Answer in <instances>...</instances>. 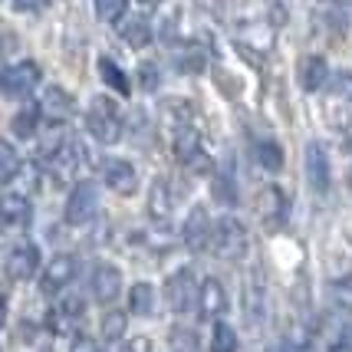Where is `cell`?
<instances>
[{
  "instance_id": "cell-10",
  "label": "cell",
  "mask_w": 352,
  "mask_h": 352,
  "mask_svg": "<svg viewBox=\"0 0 352 352\" xmlns=\"http://www.w3.org/2000/svg\"><path fill=\"white\" fill-rule=\"evenodd\" d=\"M33 217V204L27 195H3L0 198V234L7 230H23Z\"/></svg>"
},
{
  "instance_id": "cell-20",
  "label": "cell",
  "mask_w": 352,
  "mask_h": 352,
  "mask_svg": "<svg viewBox=\"0 0 352 352\" xmlns=\"http://www.w3.org/2000/svg\"><path fill=\"white\" fill-rule=\"evenodd\" d=\"M10 129H14L16 138H33V135H36V129H40V109H36V106H23L14 116Z\"/></svg>"
},
{
  "instance_id": "cell-35",
  "label": "cell",
  "mask_w": 352,
  "mask_h": 352,
  "mask_svg": "<svg viewBox=\"0 0 352 352\" xmlns=\"http://www.w3.org/2000/svg\"><path fill=\"white\" fill-rule=\"evenodd\" d=\"M3 322H7V300H3V293H0V329H3Z\"/></svg>"
},
{
  "instance_id": "cell-17",
  "label": "cell",
  "mask_w": 352,
  "mask_h": 352,
  "mask_svg": "<svg viewBox=\"0 0 352 352\" xmlns=\"http://www.w3.org/2000/svg\"><path fill=\"white\" fill-rule=\"evenodd\" d=\"M122 27H119V36H122V43L135 46V50H142V46L152 43L155 30L148 27V20H142V16H129V20H119Z\"/></svg>"
},
{
  "instance_id": "cell-32",
  "label": "cell",
  "mask_w": 352,
  "mask_h": 352,
  "mask_svg": "<svg viewBox=\"0 0 352 352\" xmlns=\"http://www.w3.org/2000/svg\"><path fill=\"white\" fill-rule=\"evenodd\" d=\"M69 352H99V342L92 336H76L73 346H69Z\"/></svg>"
},
{
  "instance_id": "cell-26",
  "label": "cell",
  "mask_w": 352,
  "mask_h": 352,
  "mask_svg": "<svg viewBox=\"0 0 352 352\" xmlns=\"http://www.w3.org/2000/svg\"><path fill=\"white\" fill-rule=\"evenodd\" d=\"M96 16L102 23H119L125 16V0H96Z\"/></svg>"
},
{
  "instance_id": "cell-33",
  "label": "cell",
  "mask_w": 352,
  "mask_h": 352,
  "mask_svg": "<svg viewBox=\"0 0 352 352\" xmlns=\"http://www.w3.org/2000/svg\"><path fill=\"white\" fill-rule=\"evenodd\" d=\"M125 352H152V339H148V336L129 339V349H125Z\"/></svg>"
},
{
  "instance_id": "cell-6",
  "label": "cell",
  "mask_w": 352,
  "mask_h": 352,
  "mask_svg": "<svg viewBox=\"0 0 352 352\" xmlns=\"http://www.w3.org/2000/svg\"><path fill=\"white\" fill-rule=\"evenodd\" d=\"M211 217H208V208L204 204H195L188 217L182 224V241L188 244V250H208L211 247Z\"/></svg>"
},
{
  "instance_id": "cell-7",
  "label": "cell",
  "mask_w": 352,
  "mask_h": 352,
  "mask_svg": "<svg viewBox=\"0 0 352 352\" xmlns=\"http://www.w3.org/2000/svg\"><path fill=\"white\" fill-rule=\"evenodd\" d=\"M36 109H40V119H46L50 125H60L73 116L76 102H73V96L63 89V86H46L43 96H40V102H36Z\"/></svg>"
},
{
  "instance_id": "cell-30",
  "label": "cell",
  "mask_w": 352,
  "mask_h": 352,
  "mask_svg": "<svg viewBox=\"0 0 352 352\" xmlns=\"http://www.w3.org/2000/svg\"><path fill=\"white\" fill-rule=\"evenodd\" d=\"M10 3H14L16 14H40L50 7V0H10Z\"/></svg>"
},
{
  "instance_id": "cell-36",
  "label": "cell",
  "mask_w": 352,
  "mask_h": 352,
  "mask_svg": "<svg viewBox=\"0 0 352 352\" xmlns=\"http://www.w3.org/2000/svg\"><path fill=\"white\" fill-rule=\"evenodd\" d=\"M270 352H296V349H293L290 342H287V346H274V349H270Z\"/></svg>"
},
{
  "instance_id": "cell-2",
  "label": "cell",
  "mask_w": 352,
  "mask_h": 352,
  "mask_svg": "<svg viewBox=\"0 0 352 352\" xmlns=\"http://www.w3.org/2000/svg\"><path fill=\"white\" fill-rule=\"evenodd\" d=\"M86 129H89V135L96 142L116 145L122 138V116H119L116 102L106 99V96H96L89 102V112H86Z\"/></svg>"
},
{
  "instance_id": "cell-25",
  "label": "cell",
  "mask_w": 352,
  "mask_h": 352,
  "mask_svg": "<svg viewBox=\"0 0 352 352\" xmlns=\"http://www.w3.org/2000/svg\"><path fill=\"white\" fill-rule=\"evenodd\" d=\"M326 86L339 102H352V73H329Z\"/></svg>"
},
{
  "instance_id": "cell-14",
  "label": "cell",
  "mask_w": 352,
  "mask_h": 352,
  "mask_svg": "<svg viewBox=\"0 0 352 352\" xmlns=\"http://www.w3.org/2000/svg\"><path fill=\"white\" fill-rule=\"evenodd\" d=\"M198 309L204 320H214V316H221L224 309H228V290L221 287V280H214V276H208L204 283H198Z\"/></svg>"
},
{
  "instance_id": "cell-23",
  "label": "cell",
  "mask_w": 352,
  "mask_h": 352,
  "mask_svg": "<svg viewBox=\"0 0 352 352\" xmlns=\"http://www.w3.org/2000/svg\"><path fill=\"white\" fill-rule=\"evenodd\" d=\"M211 352H237V333H234V326H228V322H214Z\"/></svg>"
},
{
  "instance_id": "cell-19",
  "label": "cell",
  "mask_w": 352,
  "mask_h": 352,
  "mask_svg": "<svg viewBox=\"0 0 352 352\" xmlns=\"http://www.w3.org/2000/svg\"><path fill=\"white\" fill-rule=\"evenodd\" d=\"M129 313L132 316H152L155 313V287L152 283H135L129 290Z\"/></svg>"
},
{
  "instance_id": "cell-24",
  "label": "cell",
  "mask_w": 352,
  "mask_h": 352,
  "mask_svg": "<svg viewBox=\"0 0 352 352\" xmlns=\"http://www.w3.org/2000/svg\"><path fill=\"white\" fill-rule=\"evenodd\" d=\"M16 175H20V155L7 142H0V184L14 182Z\"/></svg>"
},
{
  "instance_id": "cell-4",
  "label": "cell",
  "mask_w": 352,
  "mask_h": 352,
  "mask_svg": "<svg viewBox=\"0 0 352 352\" xmlns=\"http://www.w3.org/2000/svg\"><path fill=\"white\" fill-rule=\"evenodd\" d=\"M40 79H43V69H40L36 63L20 60V63H14V66L3 69V76H0V92H3L7 99H23V96H30V92L40 86Z\"/></svg>"
},
{
  "instance_id": "cell-34",
  "label": "cell",
  "mask_w": 352,
  "mask_h": 352,
  "mask_svg": "<svg viewBox=\"0 0 352 352\" xmlns=\"http://www.w3.org/2000/svg\"><path fill=\"white\" fill-rule=\"evenodd\" d=\"M142 10H155V7H162V0H135Z\"/></svg>"
},
{
  "instance_id": "cell-31",
  "label": "cell",
  "mask_w": 352,
  "mask_h": 352,
  "mask_svg": "<svg viewBox=\"0 0 352 352\" xmlns=\"http://www.w3.org/2000/svg\"><path fill=\"white\" fill-rule=\"evenodd\" d=\"M138 76H142V89H148V92H152L155 86H158V69H155L152 63H142Z\"/></svg>"
},
{
  "instance_id": "cell-13",
  "label": "cell",
  "mask_w": 352,
  "mask_h": 352,
  "mask_svg": "<svg viewBox=\"0 0 352 352\" xmlns=\"http://www.w3.org/2000/svg\"><path fill=\"white\" fill-rule=\"evenodd\" d=\"M36 270H40V250H36V244H16L10 250V257H7V276L16 280V283H23V280L36 276Z\"/></svg>"
},
{
  "instance_id": "cell-28",
  "label": "cell",
  "mask_w": 352,
  "mask_h": 352,
  "mask_svg": "<svg viewBox=\"0 0 352 352\" xmlns=\"http://www.w3.org/2000/svg\"><path fill=\"white\" fill-rule=\"evenodd\" d=\"M214 195H217V201H224V204H234V201H237V188H234L228 171L214 175Z\"/></svg>"
},
{
  "instance_id": "cell-8",
  "label": "cell",
  "mask_w": 352,
  "mask_h": 352,
  "mask_svg": "<svg viewBox=\"0 0 352 352\" xmlns=\"http://www.w3.org/2000/svg\"><path fill=\"white\" fill-rule=\"evenodd\" d=\"M102 182H106L109 191L129 198V195H135V188H138V171L125 158H109L106 165H102Z\"/></svg>"
},
{
  "instance_id": "cell-12",
  "label": "cell",
  "mask_w": 352,
  "mask_h": 352,
  "mask_svg": "<svg viewBox=\"0 0 352 352\" xmlns=\"http://www.w3.org/2000/svg\"><path fill=\"white\" fill-rule=\"evenodd\" d=\"M195 296H198V283H195V274H191V270H178V274L168 276L165 300H168V307L175 309V313H184V309L195 303Z\"/></svg>"
},
{
  "instance_id": "cell-16",
  "label": "cell",
  "mask_w": 352,
  "mask_h": 352,
  "mask_svg": "<svg viewBox=\"0 0 352 352\" xmlns=\"http://www.w3.org/2000/svg\"><path fill=\"white\" fill-rule=\"evenodd\" d=\"M148 217L155 224H168L171 221V188L165 178H158L148 191Z\"/></svg>"
},
{
  "instance_id": "cell-9",
  "label": "cell",
  "mask_w": 352,
  "mask_h": 352,
  "mask_svg": "<svg viewBox=\"0 0 352 352\" xmlns=\"http://www.w3.org/2000/svg\"><path fill=\"white\" fill-rule=\"evenodd\" d=\"M76 270H79V263L73 254H56V257L43 267V274H40L43 293H60L63 287H69L73 276H76Z\"/></svg>"
},
{
  "instance_id": "cell-27",
  "label": "cell",
  "mask_w": 352,
  "mask_h": 352,
  "mask_svg": "<svg viewBox=\"0 0 352 352\" xmlns=\"http://www.w3.org/2000/svg\"><path fill=\"white\" fill-rule=\"evenodd\" d=\"M122 333H125V313H119V309L106 313L102 316V339L116 342V339H122Z\"/></svg>"
},
{
  "instance_id": "cell-18",
  "label": "cell",
  "mask_w": 352,
  "mask_h": 352,
  "mask_svg": "<svg viewBox=\"0 0 352 352\" xmlns=\"http://www.w3.org/2000/svg\"><path fill=\"white\" fill-rule=\"evenodd\" d=\"M99 76H102V82H106L109 89H116L119 96H129V92H132V79H129V73H125L116 60H109V56L99 60Z\"/></svg>"
},
{
  "instance_id": "cell-15",
  "label": "cell",
  "mask_w": 352,
  "mask_h": 352,
  "mask_svg": "<svg viewBox=\"0 0 352 352\" xmlns=\"http://www.w3.org/2000/svg\"><path fill=\"white\" fill-rule=\"evenodd\" d=\"M326 79H329V66H326V60L322 56H303L300 60V86L307 92H320L322 86H326Z\"/></svg>"
},
{
  "instance_id": "cell-1",
  "label": "cell",
  "mask_w": 352,
  "mask_h": 352,
  "mask_svg": "<svg viewBox=\"0 0 352 352\" xmlns=\"http://www.w3.org/2000/svg\"><path fill=\"white\" fill-rule=\"evenodd\" d=\"M247 247H250V237H247V228L237 217H221L211 224V250L221 261H244Z\"/></svg>"
},
{
  "instance_id": "cell-11",
  "label": "cell",
  "mask_w": 352,
  "mask_h": 352,
  "mask_svg": "<svg viewBox=\"0 0 352 352\" xmlns=\"http://www.w3.org/2000/svg\"><path fill=\"white\" fill-rule=\"evenodd\" d=\"M307 182L316 195H326L329 184H333V168H329V155L322 148V142L307 145Z\"/></svg>"
},
{
  "instance_id": "cell-22",
  "label": "cell",
  "mask_w": 352,
  "mask_h": 352,
  "mask_svg": "<svg viewBox=\"0 0 352 352\" xmlns=\"http://www.w3.org/2000/svg\"><path fill=\"white\" fill-rule=\"evenodd\" d=\"M244 309H247V322H257L263 316V290L257 287L254 276H247V290H244Z\"/></svg>"
},
{
  "instance_id": "cell-21",
  "label": "cell",
  "mask_w": 352,
  "mask_h": 352,
  "mask_svg": "<svg viewBox=\"0 0 352 352\" xmlns=\"http://www.w3.org/2000/svg\"><path fill=\"white\" fill-rule=\"evenodd\" d=\"M257 162L267 171H280L283 168V148L276 142H270V138H263V142H257Z\"/></svg>"
},
{
  "instance_id": "cell-29",
  "label": "cell",
  "mask_w": 352,
  "mask_h": 352,
  "mask_svg": "<svg viewBox=\"0 0 352 352\" xmlns=\"http://www.w3.org/2000/svg\"><path fill=\"white\" fill-rule=\"evenodd\" d=\"M329 352H352V326H339L336 339L329 342Z\"/></svg>"
},
{
  "instance_id": "cell-5",
  "label": "cell",
  "mask_w": 352,
  "mask_h": 352,
  "mask_svg": "<svg viewBox=\"0 0 352 352\" xmlns=\"http://www.w3.org/2000/svg\"><path fill=\"white\" fill-rule=\"evenodd\" d=\"M89 290H92V296H96L99 303H112V300H119V293H122V270H119L116 263L99 261L96 267H92Z\"/></svg>"
},
{
  "instance_id": "cell-3",
  "label": "cell",
  "mask_w": 352,
  "mask_h": 352,
  "mask_svg": "<svg viewBox=\"0 0 352 352\" xmlns=\"http://www.w3.org/2000/svg\"><path fill=\"white\" fill-rule=\"evenodd\" d=\"M63 214H66V224H73V228H82V224L96 221V214H99V188L92 182H76L69 198H66Z\"/></svg>"
}]
</instances>
